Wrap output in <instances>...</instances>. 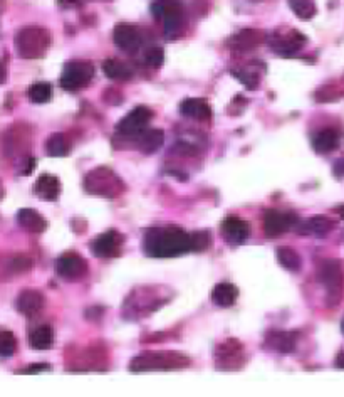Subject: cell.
Listing matches in <instances>:
<instances>
[{
  "label": "cell",
  "mask_w": 344,
  "mask_h": 397,
  "mask_svg": "<svg viewBox=\"0 0 344 397\" xmlns=\"http://www.w3.org/2000/svg\"><path fill=\"white\" fill-rule=\"evenodd\" d=\"M34 194L39 199L54 202L60 195L59 179L56 175H51V173H43V175L36 180V184H34Z\"/></svg>",
  "instance_id": "obj_17"
},
{
  "label": "cell",
  "mask_w": 344,
  "mask_h": 397,
  "mask_svg": "<svg viewBox=\"0 0 344 397\" xmlns=\"http://www.w3.org/2000/svg\"><path fill=\"white\" fill-rule=\"evenodd\" d=\"M103 73L109 79H115V81H126L133 76V71L128 66L126 63L119 61V59H106L103 63Z\"/></svg>",
  "instance_id": "obj_25"
},
{
  "label": "cell",
  "mask_w": 344,
  "mask_h": 397,
  "mask_svg": "<svg viewBox=\"0 0 344 397\" xmlns=\"http://www.w3.org/2000/svg\"><path fill=\"white\" fill-rule=\"evenodd\" d=\"M51 46V34L43 28H24L15 36V49L24 59H39Z\"/></svg>",
  "instance_id": "obj_3"
},
{
  "label": "cell",
  "mask_w": 344,
  "mask_h": 397,
  "mask_svg": "<svg viewBox=\"0 0 344 397\" xmlns=\"http://www.w3.org/2000/svg\"><path fill=\"white\" fill-rule=\"evenodd\" d=\"M190 243H192V251H196V253L207 251L211 244L210 233L209 230H196V233H192Z\"/></svg>",
  "instance_id": "obj_32"
},
{
  "label": "cell",
  "mask_w": 344,
  "mask_h": 397,
  "mask_svg": "<svg viewBox=\"0 0 344 397\" xmlns=\"http://www.w3.org/2000/svg\"><path fill=\"white\" fill-rule=\"evenodd\" d=\"M304 36H301V34L296 31H290L289 34H284V36L275 34L271 39V47L281 56H293L304 46Z\"/></svg>",
  "instance_id": "obj_15"
},
{
  "label": "cell",
  "mask_w": 344,
  "mask_h": 397,
  "mask_svg": "<svg viewBox=\"0 0 344 397\" xmlns=\"http://www.w3.org/2000/svg\"><path fill=\"white\" fill-rule=\"evenodd\" d=\"M239 290L232 283H218L211 291V301L220 308H229L237 301Z\"/></svg>",
  "instance_id": "obj_22"
},
{
  "label": "cell",
  "mask_w": 344,
  "mask_h": 397,
  "mask_svg": "<svg viewBox=\"0 0 344 397\" xmlns=\"http://www.w3.org/2000/svg\"><path fill=\"white\" fill-rule=\"evenodd\" d=\"M232 74L237 79H240V81L244 83L249 89H254L257 88V85H259V78H257L254 73H247V71H240V73L239 71H232Z\"/></svg>",
  "instance_id": "obj_35"
},
{
  "label": "cell",
  "mask_w": 344,
  "mask_h": 397,
  "mask_svg": "<svg viewBox=\"0 0 344 397\" xmlns=\"http://www.w3.org/2000/svg\"><path fill=\"white\" fill-rule=\"evenodd\" d=\"M17 222L21 224L22 229H25L27 233L32 234H43L47 229V221L37 211L24 207L17 213Z\"/></svg>",
  "instance_id": "obj_18"
},
{
  "label": "cell",
  "mask_w": 344,
  "mask_h": 397,
  "mask_svg": "<svg viewBox=\"0 0 344 397\" xmlns=\"http://www.w3.org/2000/svg\"><path fill=\"white\" fill-rule=\"evenodd\" d=\"M94 76V66L88 61H69L60 74V86L66 92H79L89 85Z\"/></svg>",
  "instance_id": "obj_7"
},
{
  "label": "cell",
  "mask_w": 344,
  "mask_h": 397,
  "mask_svg": "<svg viewBox=\"0 0 344 397\" xmlns=\"http://www.w3.org/2000/svg\"><path fill=\"white\" fill-rule=\"evenodd\" d=\"M153 118V111L146 107H136L131 109L126 116L118 123L116 130L121 135H138L145 131V128L148 127V123Z\"/></svg>",
  "instance_id": "obj_10"
},
{
  "label": "cell",
  "mask_w": 344,
  "mask_h": 397,
  "mask_svg": "<svg viewBox=\"0 0 344 397\" xmlns=\"http://www.w3.org/2000/svg\"><path fill=\"white\" fill-rule=\"evenodd\" d=\"M336 228V222L332 219L326 217V215H314L309 221L302 222L299 233L301 234H309V236L316 237H326L332 229Z\"/></svg>",
  "instance_id": "obj_19"
},
{
  "label": "cell",
  "mask_w": 344,
  "mask_h": 397,
  "mask_svg": "<svg viewBox=\"0 0 344 397\" xmlns=\"http://www.w3.org/2000/svg\"><path fill=\"white\" fill-rule=\"evenodd\" d=\"M190 365V358L181 352H143L130 364L133 372H150V370H179Z\"/></svg>",
  "instance_id": "obj_2"
},
{
  "label": "cell",
  "mask_w": 344,
  "mask_h": 397,
  "mask_svg": "<svg viewBox=\"0 0 344 397\" xmlns=\"http://www.w3.org/2000/svg\"><path fill=\"white\" fill-rule=\"evenodd\" d=\"M262 34L257 31H242L232 37V47L237 51H251L262 43Z\"/></svg>",
  "instance_id": "obj_26"
},
{
  "label": "cell",
  "mask_w": 344,
  "mask_h": 397,
  "mask_svg": "<svg viewBox=\"0 0 344 397\" xmlns=\"http://www.w3.org/2000/svg\"><path fill=\"white\" fill-rule=\"evenodd\" d=\"M27 94H29V100L32 101V103H37V105L49 103L52 98V86L45 81L34 83V85L29 88Z\"/></svg>",
  "instance_id": "obj_30"
},
{
  "label": "cell",
  "mask_w": 344,
  "mask_h": 397,
  "mask_svg": "<svg viewBox=\"0 0 344 397\" xmlns=\"http://www.w3.org/2000/svg\"><path fill=\"white\" fill-rule=\"evenodd\" d=\"M277 263L281 264L282 268H286L287 271H293V273H297L301 270V256L297 255L294 249L290 248H281L277 249Z\"/></svg>",
  "instance_id": "obj_29"
},
{
  "label": "cell",
  "mask_w": 344,
  "mask_h": 397,
  "mask_svg": "<svg viewBox=\"0 0 344 397\" xmlns=\"http://www.w3.org/2000/svg\"><path fill=\"white\" fill-rule=\"evenodd\" d=\"M267 343H269L274 350L282 352V354H289V352L294 349V345H296V336H294V334H287V332H274V334H271L269 339H267Z\"/></svg>",
  "instance_id": "obj_27"
},
{
  "label": "cell",
  "mask_w": 344,
  "mask_h": 397,
  "mask_svg": "<svg viewBox=\"0 0 344 397\" xmlns=\"http://www.w3.org/2000/svg\"><path fill=\"white\" fill-rule=\"evenodd\" d=\"M2 2H3V0H0V3H2Z\"/></svg>",
  "instance_id": "obj_43"
},
{
  "label": "cell",
  "mask_w": 344,
  "mask_h": 397,
  "mask_svg": "<svg viewBox=\"0 0 344 397\" xmlns=\"http://www.w3.org/2000/svg\"><path fill=\"white\" fill-rule=\"evenodd\" d=\"M2 194H3V191H2V185H0V197H2Z\"/></svg>",
  "instance_id": "obj_42"
},
{
  "label": "cell",
  "mask_w": 344,
  "mask_h": 397,
  "mask_svg": "<svg viewBox=\"0 0 344 397\" xmlns=\"http://www.w3.org/2000/svg\"><path fill=\"white\" fill-rule=\"evenodd\" d=\"M165 142V133L163 130H146L143 133H139V140H138V149L141 150L143 153H154Z\"/></svg>",
  "instance_id": "obj_24"
},
{
  "label": "cell",
  "mask_w": 344,
  "mask_h": 397,
  "mask_svg": "<svg viewBox=\"0 0 344 397\" xmlns=\"http://www.w3.org/2000/svg\"><path fill=\"white\" fill-rule=\"evenodd\" d=\"M289 6L290 9H293V12L296 14L297 17L304 19V21L316 16L314 0H289Z\"/></svg>",
  "instance_id": "obj_31"
},
{
  "label": "cell",
  "mask_w": 344,
  "mask_h": 397,
  "mask_svg": "<svg viewBox=\"0 0 344 397\" xmlns=\"http://www.w3.org/2000/svg\"><path fill=\"white\" fill-rule=\"evenodd\" d=\"M49 369H51V365H47V364H34V365H29V369L21 370V374H37V372H43V370H49Z\"/></svg>",
  "instance_id": "obj_37"
},
{
  "label": "cell",
  "mask_w": 344,
  "mask_h": 397,
  "mask_svg": "<svg viewBox=\"0 0 344 397\" xmlns=\"http://www.w3.org/2000/svg\"><path fill=\"white\" fill-rule=\"evenodd\" d=\"M44 303V294L36 290H25L17 297L19 313H22L24 316H29V319L39 315V313L43 312Z\"/></svg>",
  "instance_id": "obj_16"
},
{
  "label": "cell",
  "mask_w": 344,
  "mask_h": 397,
  "mask_svg": "<svg viewBox=\"0 0 344 397\" xmlns=\"http://www.w3.org/2000/svg\"><path fill=\"white\" fill-rule=\"evenodd\" d=\"M45 150L49 157H66L69 155V143L62 133H54L45 142Z\"/></svg>",
  "instance_id": "obj_28"
},
{
  "label": "cell",
  "mask_w": 344,
  "mask_h": 397,
  "mask_svg": "<svg viewBox=\"0 0 344 397\" xmlns=\"http://www.w3.org/2000/svg\"><path fill=\"white\" fill-rule=\"evenodd\" d=\"M143 251L151 258H176L192 251L190 234L180 228L150 229L145 233Z\"/></svg>",
  "instance_id": "obj_1"
},
{
  "label": "cell",
  "mask_w": 344,
  "mask_h": 397,
  "mask_svg": "<svg viewBox=\"0 0 344 397\" xmlns=\"http://www.w3.org/2000/svg\"><path fill=\"white\" fill-rule=\"evenodd\" d=\"M180 111L183 116L198 120V122H207L211 118V108L198 98H188V100L181 101Z\"/></svg>",
  "instance_id": "obj_20"
},
{
  "label": "cell",
  "mask_w": 344,
  "mask_h": 397,
  "mask_svg": "<svg viewBox=\"0 0 344 397\" xmlns=\"http://www.w3.org/2000/svg\"><path fill=\"white\" fill-rule=\"evenodd\" d=\"M17 349V340L12 332H0V357H12Z\"/></svg>",
  "instance_id": "obj_33"
},
{
  "label": "cell",
  "mask_w": 344,
  "mask_h": 397,
  "mask_svg": "<svg viewBox=\"0 0 344 397\" xmlns=\"http://www.w3.org/2000/svg\"><path fill=\"white\" fill-rule=\"evenodd\" d=\"M222 236L225 241H229L230 244H242L247 241V237L251 236V226L247 221L240 217H227L222 222Z\"/></svg>",
  "instance_id": "obj_14"
},
{
  "label": "cell",
  "mask_w": 344,
  "mask_h": 397,
  "mask_svg": "<svg viewBox=\"0 0 344 397\" xmlns=\"http://www.w3.org/2000/svg\"><path fill=\"white\" fill-rule=\"evenodd\" d=\"M145 63L153 69H160L165 63V51L161 47H150L145 52Z\"/></svg>",
  "instance_id": "obj_34"
},
{
  "label": "cell",
  "mask_w": 344,
  "mask_h": 397,
  "mask_svg": "<svg viewBox=\"0 0 344 397\" xmlns=\"http://www.w3.org/2000/svg\"><path fill=\"white\" fill-rule=\"evenodd\" d=\"M56 271L60 278L67 279V281H78L88 275V263L76 253H66L56 261Z\"/></svg>",
  "instance_id": "obj_9"
},
{
  "label": "cell",
  "mask_w": 344,
  "mask_h": 397,
  "mask_svg": "<svg viewBox=\"0 0 344 397\" xmlns=\"http://www.w3.org/2000/svg\"><path fill=\"white\" fill-rule=\"evenodd\" d=\"M151 12L163 22L166 39H176L183 31V9L176 0H157Z\"/></svg>",
  "instance_id": "obj_6"
},
{
  "label": "cell",
  "mask_w": 344,
  "mask_h": 397,
  "mask_svg": "<svg viewBox=\"0 0 344 397\" xmlns=\"http://www.w3.org/2000/svg\"><path fill=\"white\" fill-rule=\"evenodd\" d=\"M242 355H244V347L237 340H225L222 345H218L217 354H215L218 369H240V365L244 364Z\"/></svg>",
  "instance_id": "obj_12"
},
{
  "label": "cell",
  "mask_w": 344,
  "mask_h": 397,
  "mask_svg": "<svg viewBox=\"0 0 344 397\" xmlns=\"http://www.w3.org/2000/svg\"><path fill=\"white\" fill-rule=\"evenodd\" d=\"M319 281L326 290V303L330 308H334L341 303L344 294V273L343 266L338 259H326L319 266Z\"/></svg>",
  "instance_id": "obj_4"
},
{
  "label": "cell",
  "mask_w": 344,
  "mask_h": 397,
  "mask_svg": "<svg viewBox=\"0 0 344 397\" xmlns=\"http://www.w3.org/2000/svg\"><path fill=\"white\" fill-rule=\"evenodd\" d=\"M123 241L118 230H106L91 243V253L101 259L118 258L123 253Z\"/></svg>",
  "instance_id": "obj_8"
},
{
  "label": "cell",
  "mask_w": 344,
  "mask_h": 397,
  "mask_svg": "<svg viewBox=\"0 0 344 397\" xmlns=\"http://www.w3.org/2000/svg\"><path fill=\"white\" fill-rule=\"evenodd\" d=\"M113 39H115L116 47H119L121 51L128 52H136L141 46V36L139 31L131 24H118L113 32Z\"/></svg>",
  "instance_id": "obj_13"
},
{
  "label": "cell",
  "mask_w": 344,
  "mask_h": 397,
  "mask_svg": "<svg viewBox=\"0 0 344 397\" xmlns=\"http://www.w3.org/2000/svg\"><path fill=\"white\" fill-rule=\"evenodd\" d=\"M341 332H343V335H344V319L341 321Z\"/></svg>",
  "instance_id": "obj_41"
},
{
  "label": "cell",
  "mask_w": 344,
  "mask_h": 397,
  "mask_svg": "<svg viewBox=\"0 0 344 397\" xmlns=\"http://www.w3.org/2000/svg\"><path fill=\"white\" fill-rule=\"evenodd\" d=\"M336 367H338V369H344V352H339L338 357H336Z\"/></svg>",
  "instance_id": "obj_38"
},
{
  "label": "cell",
  "mask_w": 344,
  "mask_h": 397,
  "mask_svg": "<svg viewBox=\"0 0 344 397\" xmlns=\"http://www.w3.org/2000/svg\"><path fill=\"white\" fill-rule=\"evenodd\" d=\"M339 142H341V137H339V133L336 130H332V128H324V130H321L319 133L314 135V138H312V147H314V150L317 153H331L332 150H336L339 147Z\"/></svg>",
  "instance_id": "obj_21"
},
{
  "label": "cell",
  "mask_w": 344,
  "mask_h": 397,
  "mask_svg": "<svg viewBox=\"0 0 344 397\" xmlns=\"http://www.w3.org/2000/svg\"><path fill=\"white\" fill-rule=\"evenodd\" d=\"M296 222V215L279 213V211H269L264 215V233L271 239H275V237L284 236Z\"/></svg>",
  "instance_id": "obj_11"
},
{
  "label": "cell",
  "mask_w": 344,
  "mask_h": 397,
  "mask_svg": "<svg viewBox=\"0 0 344 397\" xmlns=\"http://www.w3.org/2000/svg\"><path fill=\"white\" fill-rule=\"evenodd\" d=\"M54 343V332L49 325H41L34 328L29 335V345L36 350H47Z\"/></svg>",
  "instance_id": "obj_23"
},
{
  "label": "cell",
  "mask_w": 344,
  "mask_h": 397,
  "mask_svg": "<svg viewBox=\"0 0 344 397\" xmlns=\"http://www.w3.org/2000/svg\"><path fill=\"white\" fill-rule=\"evenodd\" d=\"M12 268L17 273H24V271H29L32 268V261L27 256H17V258L12 259Z\"/></svg>",
  "instance_id": "obj_36"
},
{
  "label": "cell",
  "mask_w": 344,
  "mask_h": 397,
  "mask_svg": "<svg viewBox=\"0 0 344 397\" xmlns=\"http://www.w3.org/2000/svg\"><path fill=\"white\" fill-rule=\"evenodd\" d=\"M336 214H338L341 219H344V204H341L339 207H336Z\"/></svg>",
  "instance_id": "obj_40"
},
{
  "label": "cell",
  "mask_w": 344,
  "mask_h": 397,
  "mask_svg": "<svg viewBox=\"0 0 344 397\" xmlns=\"http://www.w3.org/2000/svg\"><path fill=\"white\" fill-rule=\"evenodd\" d=\"M5 78H7L5 69H3V66L0 64V85H3V83H5Z\"/></svg>",
  "instance_id": "obj_39"
},
{
  "label": "cell",
  "mask_w": 344,
  "mask_h": 397,
  "mask_svg": "<svg viewBox=\"0 0 344 397\" xmlns=\"http://www.w3.org/2000/svg\"><path fill=\"white\" fill-rule=\"evenodd\" d=\"M84 189L89 194L113 199L123 194L124 184L111 169L100 167L94 169L93 172H89L88 175H86Z\"/></svg>",
  "instance_id": "obj_5"
}]
</instances>
